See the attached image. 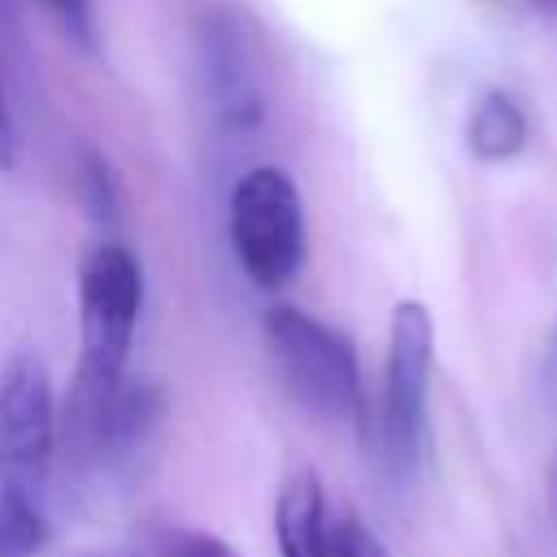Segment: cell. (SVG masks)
I'll use <instances>...</instances> for the list:
<instances>
[{
  "mask_svg": "<svg viewBox=\"0 0 557 557\" xmlns=\"http://www.w3.org/2000/svg\"><path fill=\"white\" fill-rule=\"evenodd\" d=\"M261 335H265V352H270L287 396L305 413H313L331 426H348V431L370 426L357 348L344 331H335L331 322H322L296 305H274L261 318Z\"/></svg>",
  "mask_w": 557,
  "mask_h": 557,
  "instance_id": "cell-2",
  "label": "cell"
},
{
  "mask_svg": "<svg viewBox=\"0 0 557 557\" xmlns=\"http://www.w3.org/2000/svg\"><path fill=\"white\" fill-rule=\"evenodd\" d=\"M13 161H17V126H13V109H9V91L0 74V170H9Z\"/></svg>",
  "mask_w": 557,
  "mask_h": 557,
  "instance_id": "cell-13",
  "label": "cell"
},
{
  "mask_svg": "<svg viewBox=\"0 0 557 557\" xmlns=\"http://www.w3.org/2000/svg\"><path fill=\"white\" fill-rule=\"evenodd\" d=\"M44 9L57 17V26L78 44V48H96V17H91V0H44Z\"/></svg>",
  "mask_w": 557,
  "mask_h": 557,
  "instance_id": "cell-11",
  "label": "cell"
},
{
  "mask_svg": "<svg viewBox=\"0 0 557 557\" xmlns=\"http://www.w3.org/2000/svg\"><path fill=\"white\" fill-rule=\"evenodd\" d=\"M144 309V274L126 244H96L78 265V370L57 418V453L74 474L100 466L104 413L126 383Z\"/></svg>",
  "mask_w": 557,
  "mask_h": 557,
  "instance_id": "cell-1",
  "label": "cell"
},
{
  "mask_svg": "<svg viewBox=\"0 0 557 557\" xmlns=\"http://www.w3.org/2000/svg\"><path fill=\"white\" fill-rule=\"evenodd\" d=\"M431 370H435L431 309L422 300H400L387 326V361H383V392H379V418H374L379 453L396 483L409 479L422 457Z\"/></svg>",
  "mask_w": 557,
  "mask_h": 557,
  "instance_id": "cell-3",
  "label": "cell"
},
{
  "mask_svg": "<svg viewBox=\"0 0 557 557\" xmlns=\"http://www.w3.org/2000/svg\"><path fill=\"white\" fill-rule=\"evenodd\" d=\"M553 496H557V466H553Z\"/></svg>",
  "mask_w": 557,
  "mask_h": 557,
  "instance_id": "cell-16",
  "label": "cell"
},
{
  "mask_svg": "<svg viewBox=\"0 0 557 557\" xmlns=\"http://www.w3.org/2000/svg\"><path fill=\"white\" fill-rule=\"evenodd\" d=\"M466 144L479 161L496 165V161H513L527 148V113L518 109V100L509 91H483L470 109L466 122Z\"/></svg>",
  "mask_w": 557,
  "mask_h": 557,
  "instance_id": "cell-8",
  "label": "cell"
},
{
  "mask_svg": "<svg viewBox=\"0 0 557 557\" xmlns=\"http://www.w3.org/2000/svg\"><path fill=\"white\" fill-rule=\"evenodd\" d=\"M278 557H331V513L313 470L292 474L274 496Z\"/></svg>",
  "mask_w": 557,
  "mask_h": 557,
  "instance_id": "cell-7",
  "label": "cell"
},
{
  "mask_svg": "<svg viewBox=\"0 0 557 557\" xmlns=\"http://www.w3.org/2000/svg\"><path fill=\"white\" fill-rule=\"evenodd\" d=\"M161 557H235V548L209 531H178V535H170Z\"/></svg>",
  "mask_w": 557,
  "mask_h": 557,
  "instance_id": "cell-12",
  "label": "cell"
},
{
  "mask_svg": "<svg viewBox=\"0 0 557 557\" xmlns=\"http://www.w3.org/2000/svg\"><path fill=\"white\" fill-rule=\"evenodd\" d=\"M531 9H540V13H557V0H527Z\"/></svg>",
  "mask_w": 557,
  "mask_h": 557,
  "instance_id": "cell-14",
  "label": "cell"
},
{
  "mask_svg": "<svg viewBox=\"0 0 557 557\" xmlns=\"http://www.w3.org/2000/svg\"><path fill=\"white\" fill-rule=\"evenodd\" d=\"M331 557H392V553L357 513H344L331 522Z\"/></svg>",
  "mask_w": 557,
  "mask_h": 557,
  "instance_id": "cell-10",
  "label": "cell"
},
{
  "mask_svg": "<svg viewBox=\"0 0 557 557\" xmlns=\"http://www.w3.org/2000/svg\"><path fill=\"white\" fill-rule=\"evenodd\" d=\"M165 413V392L157 383H122L109 413H104V440H100V461H117V457H131L148 431L161 422Z\"/></svg>",
  "mask_w": 557,
  "mask_h": 557,
  "instance_id": "cell-9",
  "label": "cell"
},
{
  "mask_svg": "<svg viewBox=\"0 0 557 557\" xmlns=\"http://www.w3.org/2000/svg\"><path fill=\"white\" fill-rule=\"evenodd\" d=\"M553 366H557V335H553Z\"/></svg>",
  "mask_w": 557,
  "mask_h": 557,
  "instance_id": "cell-15",
  "label": "cell"
},
{
  "mask_svg": "<svg viewBox=\"0 0 557 557\" xmlns=\"http://www.w3.org/2000/svg\"><path fill=\"white\" fill-rule=\"evenodd\" d=\"M305 205L287 170L252 165L231 191V252L261 292L287 287L305 265Z\"/></svg>",
  "mask_w": 557,
  "mask_h": 557,
  "instance_id": "cell-4",
  "label": "cell"
},
{
  "mask_svg": "<svg viewBox=\"0 0 557 557\" xmlns=\"http://www.w3.org/2000/svg\"><path fill=\"white\" fill-rule=\"evenodd\" d=\"M200 74L205 96L222 131H252L265 113L261 61L252 48V30L239 13H213L200 26Z\"/></svg>",
  "mask_w": 557,
  "mask_h": 557,
  "instance_id": "cell-6",
  "label": "cell"
},
{
  "mask_svg": "<svg viewBox=\"0 0 557 557\" xmlns=\"http://www.w3.org/2000/svg\"><path fill=\"white\" fill-rule=\"evenodd\" d=\"M57 461V400L39 352L17 348L0 370V500H44Z\"/></svg>",
  "mask_w": 557,
  "mask_h": 557,
  "instance_id": "cell-5",
  "label": "cell"
}]
</instances>
